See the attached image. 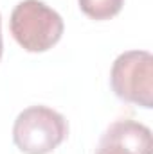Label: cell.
I'll return each mask as SVG.
<instances>
[{"label":"cell","instance_id":"6da1fadb","mask_svg":"<svg viewBox=\"0 0 153 154\" xmlns=\"http://www.w3.org/2000/svg\"><path fill=\"white\" fill-rule=\"evenodd\" d=\"M9 29L15 41L27 52H45L63 36L65 23L58 11L41 0H22L15 5Z\"/></svg>","mask_w":153,"mask_h":154},{"label":"cell","instance_id":"7a4b0ae2","mask_svg":"<svg viewBox=\"0 0 153 154\" xmlns=\"http://www.w3.org/2000/svg\"><path fill=\"white\" fill-rule=\"evenodd\" d=\"M69 134L65 116L47 106L25 108L13 125V142L24 154H50Z\"/></svg>","mask_w":153,"mask_h":154},{"label":"cell","instance_id":"3957f363","mask_svg":"<svg viewBox=\"0 0 153 154\" xmlns=\"http://www.w3.org/2000/svg\"><path fill=\"white\" fill-rule=\"evenodd\" d=\"M110 86L124 102L150 109L153 106V56L128 50L117 56L110 70Z\"/></svg>","mask_w":153,"mask_h":154},{"label":"cell","instance_id":"277c9868","mask_svg":"<svg viewBox=\"0 0 153 154\" xmlns=\"http://www.w3.org/2000/svg\"><path fill=\"white\" fill-rule=\"evenodd\" d=\"M103 138L122 145L133 154H151V131L141 122L135 120H117L108 125L103 133Z\"/></svg>","mask_w":153,"mask_h":154},{"label":"cell","instance_id":"5b68a950","mask_svg":"<svg viewBox=\"0 0 153 154\" xmlns=\"http://www.w3.org/2000/svg\"><path fill=\"white\" fill-rule=\"evenodd\" d=\"M79 9L90 20L105 22L117 16L124 5V0H77Z\"/></svg>","mask_w":153,"mask_h":154},{"label":"cell","instance_id":"8992f818","mask_svg":"<svg viewBox=\"0 0 153 154\" xmlns=\"http://www.w3.org/2000/svg\"><path fill=\"white\" fill-rule=\"evenodd\" d=\"M96 154H133V152L128 151V149H124L122 145H119L115 142H110V140H106V138L101 136Z\"/></svg>","mask_w":153,"mask_h":154},{"label":"cell","instance_id":"52a82bcc","mask_svg":"<svg viewBox=\"0 0 153 154\" xmlns=\"http://www.w3.org/2000/svg\"><path fill=\"white\" fill-rule=\"evenodd\" d=\"M2 52H4V41H2V16H0V59H2Z\"/></svg>","mask_w":153,"mask_h":154}]
</instances>
